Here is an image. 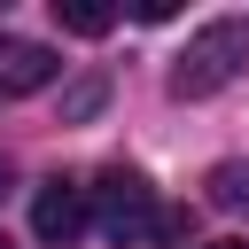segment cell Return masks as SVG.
I'll use <instances>...</instances> for the list:
<instances>
[{"label": "cell", "mask_w": 249, "mask_h": 249, "mask_svg": "<svg viewBox=\"0 0 249 249\" xmlns=\"http://www.w3.org/2000/svg\"><path fill=\"white\" fill-rule=\"evenodd\" d=\"M210 249H249V241H210Z\"/></svg>", "instance_id": "cell-9"}, {"label": "cell", "mask_w": 249, "mask_h": 249, "mask_svg": "<svg viewBox=\"0 0 249 249\" xmlns=\"http://www.w3.org/2000/svg\"><path fill=\"white\" fill-rule=\"evenodd\" d=\"M0 249H8V241H0Z\"/></svg>", "instance_id": "cell-10"}, {"label": "cell", "mask_w": 249, "mask_h": 249, "mask_svg": "<svg viewBox=\"0 0 249 249\" xmlns=\"http://www.w3.org/2000/svg\"><path fill=\"white\" fill-rule=\"evenodd\" d=\"M241 62H249V16H218V23H202V31L187 39V54L171 62V93H179V101H202V93L233 86Z\"/></svg>", "instance_id": "cell-1"}, {"label": "cell", "mask_w": 249, "mask_h": 249, "mask_svg": "<svg viewBox=\"0 0 249 249\" xmlns=\"http://www.w3.org/2000/svg\"><path fill=\"white\" fill-rule=\"evenodd\" d=\"M54 23H62L70 39H101V31L117 23V8H101V0H54Z\"/></svg>", "instance_id": "cell-5"}, {"label": "cell", "mask_w": 249, "mask_h": 249, "mask_svg": "<svg viewBox=\"0 0 249 249\" xmlns=\"http://www.w3.org/2000/svg\"><path fill=\"white\" fill-rule=\"evenodd\" d=\"M101 101H109V78H78V86L62 93V117L86 124V117H101Z\"/></svg>", "instance_id": "cell-7"}, {"label": "cell", "mask_w": 249, "mask_h": 249, "mask_svg": "<svg viewBox=\"0 0 249 249\" xmlns=\"http://www.w3.org/2000/svg\"><path fill=\"white\" fill-rule=\"evenodd\" d=\"M0 195H8V156H0Z\"/></svg>", "instance_id": "cell-8"}, {"label": "cell", "mask_w": 249, "mask_h": 249, "mask_svg": "<svg viewBox=\"0 0 249 249\" xmlns=\"http://www.w3.org/2000/svg\"><path fill=\"white\" fill-rule=\"evenodd\" d=\"M101 218H109L117 233H124V226H148V218H156L148 179H140V171H124V163H117V171H101Z\"/></svg>", "instance_id": "cell-3"}, {"label": "cell", "mask_w": 249, "mask_h": 249, "mask_svg": "<svg viewBox=\"0 0 249 249\" xmlns=\"http://www.w3.org/2000/svg\"><path fill=\"white\" fill-rule=\"evenodd\" d=\"M86 218H93V210H86V187H78V179H47V187L31 195V233H39V241H78Z\"/></svg>", "instance_id": "cell-2"}, {"label": "cell", "mask_w": 249, "mask_h": 249, "mask_svg": "<svg viewBox=\"0 0 249 249\" xmlns=\"http://www.w3.org/2000/svg\"><path fill=\"white\" fill-rule=\"evenodd\" d=\"M210 202L218 210H249V163H218L210 171Z\"/></svg>", "instance_id": "cell-6"}, {"label": "cell", "mask_w": 249, "mask_h": 249, "mask_svg": "<svg viewBox=\"0 0 249 249\" xmlns=\"http://www.w3.org/2000/svg\"><path fill=\"white\" fill-rule=\"evenodd\" d=\"M54 54L47 47H31V39H0V93H39V86H54Z\"/></svg>", "instance_id": "cell-4"}]
</instances>
